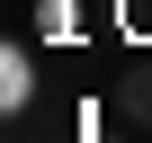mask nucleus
<instances>
[{
  "label": "nucleus",
  "mask_w": 152,
  "mask_h": 143,
  "mask_svg": "<svg viewBox=\"0 0 152 143\" xmlns=\"http://www.w3.org/2000/svg\"><path fill=\"white\" fill-rule=\"evenodd\" d=\"M116 116L152 134V63H125V81H116Z\"/></svg>",
  "instance_id": "obj_1"
}]
</instances>
